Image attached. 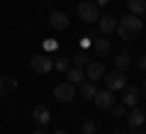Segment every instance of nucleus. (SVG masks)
I'll return each mask as SVG.
<instances>
[{
  "label": "nucleus",
  "mask_w": 146,
  "mask_h": 134,
  "mask_svg": "<svg viewBox=\"0 0 146 134\" xmlns=\"http://www.w3.org/2000/svg\"><path fill=\"white\" fill-rule=\"evenodd\" d=\"M141 29H144V22L136 15H124L122 20H117V34L124 41H134L141 37Z\"/></svg>",
  "instance_id": "obj_1"
},
{
  "label": "nucleus",
  "mask_w": 146,
  "mask_h": 134,
  "mask_svg": "<svg viewBox=\"0 0 146 134\" xmlns=\"http://www.w3.org/2000/svg\"><path fill=\"white\" fill-rule=\"evenodd\" d=\"M29 66H32V71H34L36 76H46V73L54 68V59L46 56V54H39V56H34L29 61Z\"/></svg>",
  "instance_id": "obj_2"
},
{
  "label": "nucleus",
  "mask_w": 146,
  "mask_h": 134,
  "mask_svg": "<svg viewBox=\"0 0 146 134\" xmlns=\"http://www.w3.org/2000/svg\"><path fill=\"white\" fill-rule=\"evenodd\" d=\"M105 85H107V90H122V88H127V76H124V71H110V73H105Z\"/></svg>",
  "instance_id": "obj_3"
},
{
  "label": "nucleus",
  "mask_w": 146,
  "mask_h": 134,
  "mask_svg": "<svg viewBox=\"0 0 146 134\" xmlns=\"http://www.w3.org/2000/svg\"><path fill=\"white\" fill-rule=\"evenodd\" d=\"M54 98L58 100V103H71L73 98H76V85L73 83H58L56 88H54Z\"/></svg>",
  "instance_id": "obj_4"
},
{
  "label": "nucleus",
  "mask_w": 146,
  "mask_h": 134,
  "mask_svg": "<svg viewBox=\"0 0 146 134\" xmlns=\"http://www.w3.org/2000/svg\"><path fill=\"white\" fill-rule=\"evenodd\" d=\"M78 17L90 25V22H98L100 20V10H98L95 3H80V5H78Z\"/></svg>",
  "instance_id": "obj_5"
},
{
  "label": "nucleus",
  "mask_w": 146,
  "mask_h": 134,
  "mask_svg": "<svg viewBox=\"0 0 146 134\" xmlns=\"http://www.w3.org/2000/svg\"><path fill=\"white\" fill-rule=\"evenodd\" d=\"M105 73H107V68H105L102 61H90L88 66H85V78H88V81H93V83L102 81Z\"/></svg>",
  "instance_id": "obj_6"
},
{
  "label": "nucleus",
  "mask_w": 146,
  "mask_h": 134,
  "mask_svg": "<svg viewBox=\"0 0 146 134\" xmlns=\"http://www.w3.org/2000/svg\"><path fill=\"white\" fill-rule=\"evenodd\" d=\"M93 103L98 105L100 110H110L117 100H115V95H112V90H98V93H95V98H93Z\"/></svg>",
  "instance_id": "obj_7"
},
{
  "label": "nucleus",
  "mask_w": 146,
  "mask_h": 134,
  "mask_svg": "<svg viewBox=\"0 0 146 134\" xmlns=\"http://www.w3.org/2000/svg\"><path fill=\"white\" fill-rule=\"evenodd\" d=\"M32 119H34L39 127H46L49 119H51V112H49L46 105H34V110H32Z\"/></svg>",
  "instance_id": "obj_8"
},
{
  "label": "nucleus",
  "mask_w": 146,
  "mask_h": 134,
  "mask_svg": "<svg viewBox=\"0 0 146 134\" xmlns=\"http://www.w3.org/2000/svg\"><path fill=\"white\" fill-rule=\"evenodd\" d=\"M49 25H51L54 29H66V27L71 25V20H68V15H66V12L51 10V12H49Z\"/></svg>",
  "instance_id": "obj_9"
},
{
  "label": "nucleus",
  "mask_w": 146,
  "mask_h": 134,
  "mask_svg": "<svg viewBox=\"0 0 146 134\" xmlns=\"http://www.w3.org/2000/svg\"><path fill=\"white\" fill-rule=\"evenodd\" d=\"M127 124L129 127H141V124L146 122V112L144 110H139V107H131V110H127Z\"/></svg>",
  "instance_id": "obj_10"
},
{
  "label": "nucleus",
  "mask_w": 146,
  "mask_h": 134,
  "mask_svg": "<svg viewBox=\"0 0 146 134\" xmlns=\"http://www.w3.org/2000/svg\"><path fill=\"white\" fill-rule=\"evenodd\" d=\"M136 103H139V88H134V85L124 88V93H122V105H127V107H136Z\"/></svg>",
  "instance_id": "obj_11"
},
{
  "label": "nucleus",
  "mask_w": 146,
  "mask_h": 134,
  "mask_svg": "<svg viewBox=\"0 0 146 134\" xmlns=\"http://www.w3.org/2000/svg\"><path fill=\"white\" fill-rule=\"evenodd\" d=\"M98 25H100L102 34H112V32H117V17L115 15H102V20H98Z\"/></svg>",
  "instance_id": "obj_12"
},
{
  "label": "nucleus",
  "mask_w": 146,
  "mask_h": 134,
  "mask_svg": "<svg viewBox=\"0 0 146 134\" xmlns=\"http://www.w3.org/2000/svg\"><path fill=\"white\" fill-rule=\"evenodd\" d=\"M17 90V81L10 76H0V95H10Z\"/></svg>",
  "instance_id": "obj_13"
},
{
  "label": "nucleus",
  "mask_w": 146,
  "mask_h": 134,
  "mask_svg": "<svg viewBox=\"0 0 146 134\" xmlns=\"http://www.w3.org/2000/svg\"><path fill=\"white\" fill-rule=\"evenodd\" d=\"M66 78H68V83H73V85H80L83 78H85V73H83V68L73 66V68H68V71H66Z\"/></svg>",
  "instance_id": "obj_14"
},
{
  "label": "nucleus",
  "mask_w": 146,
  "mask_h": 134,
  "mask_svg": "<svg viewBox=\"0 0 146 134\" xmlns=\"http://www.w3.org/2000/svg\"><path fill=\"white\" fill-rule=\"evenodd\" d=\"M80 98L83 100H93L95 98V93H98V88H95V83L93 81H85V83H80Z\"/></svg>",
  "instance_id": "obj_15"
},
{
  "label": "nucleus",
  "mask_w": 146,
  "mask_h": 134,
  "mask_svg": "<svg viewBox=\"0 0 146 134\" xmlns=\"http://www.w3.org/2000/svg\"><path fill=\"white\" fill-rule=\"evenodd\" d=\"M110 49H112V47H110L107 39H93V51L98 54V56H107Z\"/></svg>",
  "instance_id": "obj_16"
},
{
  "label": "nucleus",
  "mask_w": 146,
  "mask_h": 134,
  "mask_svg": "<svg viewBox=\"0 0 146 134\" xmlns=\"http://www.w3.org/2000/svg\"><path fill=\"white\" fill-rule=\"evenodd\" d=\"M127 7H129V12L131 15H144L146 12V0H127Z\"/></svg>",
  "instance_id": "obj_17"
},
{
  "label": "nucleus",
  "mask_w": 146,
  "mask_h": 134,
  "mask_svg": "<svg viewBox=\"0 0 146 134\" xmlns=\"http://www.w3.org/2000/svg\"><path fill=\"white\" fill-rule=\"evenodd\" d=\"M71 61H73V66L85 68V66L90 63V54H85V51H78V54H73V56H71Z\"/></svg>",
  "instance_id": "obj_18"
},
{
  "label": "nucleus",
  "mask_w": 146,
  "mask_h": 134,
  "mask_svg": "<svg viewBox=\"0 0 146 134\" xmlns=\"http://www.w3.org/2000/svg\"><path fill=\"white\" fill-rule=\"evenodd\" d=\"M54 68H56V71H68V68H71V59L68 56H56L54 59Z\"/></svg>",
  "instance_id": "obj_19"
},
{
  "label": "nucleus",
  "mask_w": 146,
  "mask_h": 134,
  "mask_svg": "<svg viewBox=\"0 0 146 134\" xmlns=\"http://www.w3.org/2000/svg\"><path fill=\"white\" fill-rule=\"evenodd\" d=\"M129 54H119V56L115 59V68L117 71H127V68H129Z\"/></svg>",
  "instance_id": "obj_20"
},
{
  "label": "nucleus",
  "mask_w": 146,
  "mask_h": 134,
  "mask_svg": "<svg viewBox=\"0 0 146 134\" xmlns=\"http://www.w3.org/2000/svg\"><path fill=\"white\" fill-rule=\"evenodd\" d=\"M110 112H112V117H124L127 115V105H112V107H110Z\"/></svg>",
  "instance_id": "obj_21"
},
{
  "label": "nucleus",
  "mask_w": 146,
  "mask_h": 134,
  "mask_svg": "<svg viewBox=\"0 0 146 134\" xmlns=\"http://www.w3.org/2000/svg\"><path fill=\"white\" fill-rule=\"evenodd\" d=\"M80 132H83V134H95V122H90V119H85V122L80 124Z\"/></svg>",
  "instance_id": "obj_22"
},
{
  "label": "nucleus",
  "mask_w": 146,
  "mask_h": 134,
  "mask_svg": "<svg viewBox=\"0 0 146 134\" xmlns=\"http://www.w3.org/2000/svg\"><path fill=\"white\" fill-rule=\"evenodd\" d=\"M129 134H146L141 127H129Z\"/></svg>",
  "instance_id": "obj_23"
},
{
  "label": "nucleus",
  "mask_w": 146,
  "mask_h": 134,
  "mask_svg": "<svg viewBox=\"0 0 146 134\" xmlns=\"http://www.w3.org/2000/svg\"><path fill=\"white\" fill-rule=\"evenodd\" d=\"M139 71H146V56L139 59Z\"/></svg>",
  "instance_id": "obj_24"
},
{
  "label": "nucleus",
  "mask_w": 146,
  "mask_h": 134,
  "mask_svg": "<svg viewBox=\"0 0 146 134\" xmlns=\"http://www.w3.org/2000/svg\"><path fill=\"white\" fill-rule=\"evenodd\" d=\"M139 95H141V98H146V81L141 83V88H139Z\"/></svg>",
  "instance_id": "obj_25"
},
{
  "label": "nucleus",
  "mask_w": 146,
  "mask_h": 134,
  "mask_svg": "<svg viewBox=\"0 0 146 134\" xmlns=\"http://www.w3.org/2000/svg\"><path fill=\"white\" fill-rule=\"evenodd\" d=\"M93 3H95V5H107L110 0H93Z\"/></svg>",
  "instance_id": "obj_26"
},
{
  "label": "nucleus",
  "mask_w": 146,
  "mask_h": 134,
  "mask_svg": "<svg viewBox=\"0 0 146 134\" xmlns=\"http://www.w3.org/2000/svg\"><path fill=\"white\" fill-rule=\"evenodd\" d=\"M34 134H46V127H39V129H36Z\"/></svg>",
  "instance_id": "obj_27"
},
{
  "label": "nucleus",
  "mask_w": 146,
  "mask_h": 134,
  "mask_svg": "<svg viewBox=\"0 0 146 134\" xmlns=\"http://www.w3.org/2000/svg\"><path fill=\"white\" fill-rule=\"evenodd\" d=\"M112 134H127V132H124V129H115V132H112Z\"/></svg>",
  "instance_id": "obj_28"
},
{
  "label": "nucleus",
  "mask_w": 146,
  "mask_h": 134,
  "mask_svg": "<svg viewBox=\"0 0 146 134\" xmlns=\"http://www.w3.org/2000/svg\"><path fill=\"white\" fill-rule=\"evenodd\" d=\"M54 134H68V132H63V129H58V132H54Z\"/></svg>",
  "instance_id": "obj_29"
}]
</instances>
